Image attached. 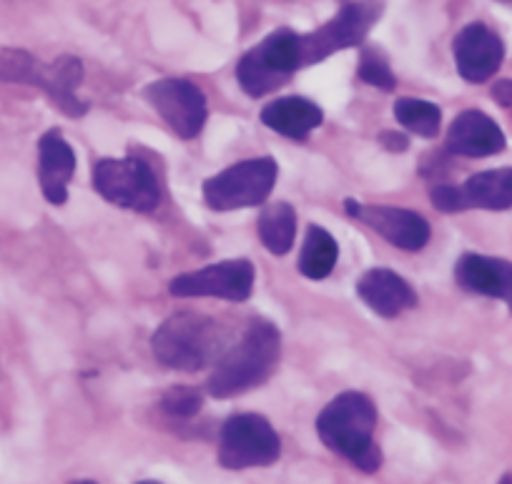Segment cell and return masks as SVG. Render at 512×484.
<instances>
[{"mask_svg":"<svg viewBox=\"0 0 512 484\" xmlns=\"http://www.w3.org/2000/svg\"><path fill=\"white\" fill-rule=\"evenodd\" d=\"M282 357V334L267 319H251L239 342L216 362L209 377V392L216 399L239 397L262 387Z\"/></svg>","mask_w":512,"mask_h":484,"instance_id":"6da1fadb","label":"cell"},{"mask_svg":"<svg viewBox=\"0 0 512 484\" xmlns=\"http://www.w3.org/2000/svg\"><path fill=\"white\" fill-rule=\"evenodd\" d=\"M377 407L362 392H342L317 417V434L334 454L372 474L382 467V452L374 444Z\"/></svg>","mask_w":512,"mask_h":484,"instance_id":"7a4b0ae2","label":"cell"},{"mask_svg":"<svg viewBox=\"0 0 512 484\" xmlns=\"http://www.w3.org/2000/svg\"><path fill=\"white\" fill-rule=\"evenodd\" d=\"M224 332L211 316L199 311H179L156 329L151 339L154 357L176 372H201L219 357Z\"/></svg>","mask_w":512,"mask_h":484,"instance_id":"3957f363","label":"cell"},{"mask_svg":"<svg viewBox=\"0 0 512 484\" xmlns=\"http://www.w3.org/2000/svg\"><path fill=\"white\" fill-rule=\"evenodd\" d=\"M299 33L282 28L264 38L262 43L241 56L236 63V81L246 96L262 98L277 91L302 66V43Z\"/></svg>","mask_w":512,"mask_h":484,"instance_id":"277c9868","label":"cell"},{"mask_svg":"<svg viewBox=\"0 0 512 484\" xmlns=\"http://www.w3.org/2000/svg\"><path fill=\"white\" fill-rule=\"evenodd\" d=\"M91 184L108 204L149 214L161 204L159 179L139 156L101 158L93 164Z\"/></svg>","mask_w":512,"mask_h":484,"instance_id":"5b68a950","label":"cell"},{"mask_svg":"<svg viewBox=\"0 0 512 484\" xmlns=\"http://www.w3.org/2000/svg\"><path fill=\"white\" fill-rule=\"evenodd\" d=\"M279 166L272 156L246 158L211 176L204 184V201L211 211H236L262 206L272 196Z\"/></svg>","mask_w":512,"mask_h":484,"instance_id":"8992f818","label":"cell"},{"mask_svg":"<svg viewBox=\"0 0 512 484\" xmlns=\"http://www.w3.org/2000/svg\"><path fill=\"white\" fill-rule=\"evenodd\" d=\"M282 454V439L262 414H234L219 437V462L224 469L272 467Z\"/></svg>","mask_w":512,"mask_h":484,"instance_id":"52a82bcc","label":"cell"},{"mask_svg":"<svg viewBox=\"0 0 512 484\" xmlns=\"http://www.w3.org/2000/svg\"><path fill=\"white\" fill-rule=\"evenodd\" d=\"M382 11L384 0H354V3L344 6L332 21L299 38V43H302V66H314V63L327 61L334 53L362 46L364 38L369 36L372 26L382 16Z\"/></svg>","mask_w":512,"mask_h":484,"instance_id":"ba28073f","label":"cell"},{"mask_svg":"<svg viewBox=\"0 0 512 484\" xmlns=\"http://www.w3.org/2000/svg\"><path fill=\"white\" fill-rule=\"evenodd\" d=\"M149 106L166 121V126L184 141L199 136L209 118L206 96L196 83L186 78H161L144 88Z\"/></svg>","mask_w":512,"mask_h":484,"instance_id":"9c48e42d","label":"cell"},{"mask_svg":"<svg viewBox=\"0 0 512 484\" xmlns=\"http://www.w3.org/2000/svg\"><path fill=\"white\" fill-rule=\"evenodd\" d=\"M254 264L249 259H226L171 279L169 291L174 296H214L226 301H246L254 291Z\"/></svg>","mask_w":512,"mask_h":484,"instance_id":"30bf717a","label":"cell"},{"mask_svg":"<svg viewBox=\"0 0 512 484\" xmlns=\"http://www.w3.org/2000/svg\"><path fill=\"white\" fill-rule=\"evenodd\" d=\"M432 206L445 214L467 209H512V169H490L470 176L462 186H437L430 191Z\"/></svg>","mask_w":512,"mask_h":484,"instance_id":"8fae6325","label":"cell"},{"mask_svg":"<svg viewBox=\"0 0 512 484\" xmlns=\"http://www.w3.org/2000/svg\"><path fill=\"white\" fill-rule=\"evenodd\" d=\"M347 214L352 219L362 221L372 231H377L387 244L397 246L402 251H420L430 241V224L422 214L410 209H395V206H369L359 201L347 199Z\"/></svg>","mask_w":512,"mask_h":484,"instance_id":"7c38bea8","label":"cell"},{"mask_svg":"<svg viewBox=\"0 0 512 484\" xmlns=\"http://www.w3.org/2000/svg\"><path fill=\"white\" fill-rule=\"evenodd\" d=\"M452 53H455L457 73L467 83H485L500 71L505 46L495 31L482 23H470L455 36Z\"/></svg>","mask_w":512,"mask_h":484,"instance_id":"4fadbf2b","label":"cell"},{"mask_svg":"<svg viewBox=\"0 0 512 484\" xmlns=\"http://www.w3.org/2000/svg\"><path fill=\"white\" fill-rule=\"evenodd\" d=\"M76 171V153L58 128L43 133L38 141V181L48 204L63 206L68 201V184Z\"/></svg>","mask_w":512,"mask_h":484,"instance_id":"5bb4252c","label":"cell"},{"mask_svg":"<svg viewBox=\"0 0 512 484\" xmlns=\"http://www.w3.org/2000/svg\"><path fill=\"white\" fill-rule=\"evenodd\" d=\"M447 148L457 156L485 158L505 151V133L482 111H462L447 131Z\"/></svg>","mask_w":512,"mask_h":484,"instance_id":"9a60e30c","label":"cell"},{"mask_svg":"<svg viewBox=\"0 0 512 484\" xmlns=\"http://www.w3.org/2000/svg\"><path fill=\"white\" fill-rule=\"evenodd\" d=\"M357 294L374 314L384 316V319H397L400 314L417 306L415 289L390 269L367 271L359 279Z\"/></svg>","mask_w":512,"mask_h":484,"instance_id":"2e32d148","label":"cell"},{"mask_svg":"<svg viewBox=\"0 0 512 484\" xmlns=\"http://www.w3.org/2000/svg\"><path fill=\"white\" fill-rule=\"evenodd\" d=\"M455 279L472 294L495 296L512 311V264L482 254H465L455 264Z\"/></svg>","mask_w":512,"mask_h":484,"instance_id":"e0dca14e","label":"cell"},{"mask_svg":"<svg viewBox=\"0 0 512 484\" xmlns=\"http://www.w3.org/2000/svg\"><path fill=\"white\" fill-rule=\"evenodd\" d=\"M324 111L304 96H284L262 108V123L279 136L307 141L314 128L322 126Z\"/></svg>","mask_w":512,"mask_h":484,"instance_id":"ac0fdd59","label":"cell"},{"mask_svg":"<svg viewBox=\"0 0 512 484\" xmlns=\"http://www.w3.org/2000/svg\"><path fill=\"white\" fill-rule=\"evenodd\" d=\"M83 81V63L73 56H61L53 63H46L41 91L51 98L53 106L71 118L86 116V101L76 96V88Z\"/></svg>","mask_w":512,"mask_h":484,"instance_id":"d6986e66","label":"cell"},{"mask_svg":"<svg viewBox=\"0 0 512 484\" xmlns=\"http://www.w3.org/2000/svg\"><path fill=\"white\" fill-rule=\"evenodd\" d=\"M259 239L264 249L274 256H284L292 251L297 239V211L287 201H272L259 214Z\"/></svg>","mask_w":512,"mask_h":484,"instance_id":"ffe728a7","label":"cell"},{"mask_svg":"<svg viewBox=\"0 0 512 484\" xmlns=\"http://www.w3.org/2000/svg\"><path fill=\"white\" fill-rule=\"evenodd\" d=\"M339 259V246L334 236L322 226H309L307 239H304L302 254H299V271L307 279H327L334 271Z\"/></svg>","mask_w":512,"mask_h":484,"instance_id":"44dd1931","label":"cell"},{"mask_svg":"<svg viewBox=\"0 0 512 484\" xmlns=\"http://www.w3.org/2000/svg\"><path fill=\"white\" fill-rule=\"evenodd\" d=\"M395 118L407 128V131L417 133V136L435 138L437 133H440L442 111L435 103L405 96L395 103Z\"/></svg>","mask_w":512,"mask_h":484,"instance_id":"7402d4cb","label":"cell"},{"mask_svg":"<svg viewBox=\"0 0 512 484\" xmlns=\"http://www.w3.org/2000/svg\"><path fill=\"white\" fill-rule=\"evenodd\" d=\"M43 68L38 58L21 48H0V81L6 83H28V86H41Z\"/></svg>","mask_w":512,"mask_h":484,"instance_id":"603a6c76","label":"cell"},{"mask_svg":"<svg viewBox=\"0 0 512 484\" xmlns=\"http://www.w3.org/2000/svg\"><path fill=\"white\" fill-rule=\"evenodd\" d=\"M359 78L367 86L379 88V91H395L397 88V78L392 73L390 61L377 48H364L362 51V58H359Z\"/></svg>","mask_w":512,"mask_h":484,"instance_id":"cb8c5ba5","label":"cell"},{"mask_svg":"<svg viewBox=\"0 0 512 484\" xmlns=\"http://www.w3.org/2000/svg\"><path fill=\"white\" fill-rule=\"evenodd\" d=\"M161 407H164V412L171 414V417L189 419L201 412V394L189 387L169 389V392L164 394V399H161Z\"/></svg>","mask_w":512,"mask_h":484,"instance_id":"d4e9b609","label":"cell"},{"mask_svg":"<svg viewBox=\"0 0 512 484\" xmlns=\"http://www.w3.org/2000/svg\"><path fill=\"white\" fill-rule=\"evenodd\" d=\"M492 98L500 108H505L507 113L512 116V78H505V81H497L492 86Z\"/></svg>","mask_w":512,"mask_h":484,"instance_id":"484cf974","label":"cell"},{"mask_svg":"<svg viewBox=\"0 0 512 484\" xmlns=\"http://www.w3.org/2000/svg\"><path fill=\"white\" fill-rule=\"evenodd\" d=\"M382 138H387V141H384V143H387V146H390L392 151H405V148H407V138L400 136V133H397V136H395V133H384Z\"/></svg>","mask_w":512,"mask_h":484,"instance_id":"4316f807","label":"cell"}]
</instances>
